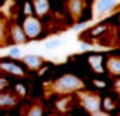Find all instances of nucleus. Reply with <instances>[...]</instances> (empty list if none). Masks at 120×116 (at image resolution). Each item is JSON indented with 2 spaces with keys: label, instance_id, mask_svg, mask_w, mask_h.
Returning a JSON list of instances; mask_svg holds the SVG:
<instances>
[{
  "label": "nucleus",
  "instance_id": "obj_15",
  "mask_svg": "<svg viewBox=\"0 0 120 116\" xmlns=\"http://www.w3.org/2000/svg\"><path fill=\"white\" fill-rule=\"evenodd\" d=\"M105 108H106V109H112V108H113L110 99H105Z\"/></svg>",
  "mask_w": 120,
  "mask_h": 116
},
{
  "label": "nucleus",
  "instance_id": "obj_14",
  "mask_svg": "<svg viewBox=\"0 0 120 116\" xmlns=\"http://www.w3.org/2000/svg\"><path fill=\"white\" fill-rule=\"evenodd\" d=\"M10 55H13V57L20 55V50H19V48H11V50H10Z\"/></svg>",
  "mask_w": 120,
  "mask_h": 116
},
{
  "label": "nucleus",
  "instance_id": "obj_2",
  "mask_svg": "<svg viewBox=\"0 0 120 116\" xmlns=\"http://www.w3.org/2000/svg\"><path fill=\"white\" fill-rule=\"evenodd\" d=\"M120 4V0H96V4H95V9H93V13L100 17V16H105L109 12H112L116 6Z\"/></svg>",
  "mask_w": 120,
  "mask_h": 116
},
{
  "label": "nucleus",
  "instance_id": "obj_9",
  "mask_svg": "<svg viewBox=\"0 0 120 116\" xmlns=\"http://www.w3.org/2000/svg\"><path fill=\"white\" fill-rule=\"evenodd\" d=\"M107 68L113 75H120V60L119 58H110L107 62Z\"/></svg>",
  "mask_w": 120,
  "mask_h": 116
},
{
  "label": "nucleus",
  "instance_id": "obj_12",
  "mask_svg": "<svg viewBox=\"0 0 120 116\" xmlns=\"http://www.w3.org/2000/svg\"><path fill=\"white\" fill-rule=\"evenodd\" d=\"M59 44H61V41H59V40H51V41H47V43H45V47H47V48H55V47H58Z\"/></svg>",
  "mask_w": 120,
  "mask_h": 116
},
{
  "label": "nucleus",
  "instance_id": "obj_8",
  "mask_svg": "<svg viewBox=\"0 0 120 116\" xmlns=\"http://www.w3.org/2000/svg\"><path fill=\"white\" fill-rule=\"evenodd\" d=\"M34 7L38 16H44L48 12V0H35L34 2Z\"/></svg>",
  "mask_w": 120,
  "mask_h": 116
},
{
  "label": "nucleus",
  "instance_id": "obj_4",
  "mask_svg": "<svg viewBox=\"0 0 120 116\" xmlns=\"http://www.w3.org/2000/svg\"><path fill=\"white\" fill-rule=\"evenodd\" d=\"M83 106L89 112H98L99 108H100V101L95 95H86L83 98Z\"/></svg>",
  "mask_w": 120,
  "mask_h": 116
},
{
  "label": "nucleus",
  "instance_id": "obj_13",
  "mask_svg": "<svg viewBox=\"0 0 120 116\" xmlns=\"http://www.w3.org/2000/svg\"><path fill=\"white\" fill-rule=\"evenodd\" d=\"M42 113V109L41 108H33L31 110H30V115L31 116H40Z\"/></svg>",
  "mask_w": 120,
  "mask_h": 116
},
{
  "label": "nucleus",
  "instance_id": "obj_1",
  "mask_svg": "<svg viewBox=\"0 0 120 116\" xmlns=\"http://www.w3.org/2000/svg\"><path fill=\"white\" fill-rule=\"evenodd\" d=\"M82 86H83L82 81L74 75H64L55 82V89L59 92H71Z\"/></svg>",
  "mask_w": 120,
  "mask_h": 116
},
{
  "label": "nucleus",
  "instance_id": "obj_3",
  "mask_svg": "<svg viewBox=\"0 0 120 116\" xmlns=\"http://www.w3.org/2000/svg\"><path fill=\"white\" fill-rule=\"evenodd\" d=\"M23 28H24V31H26V34H27L28 38H34L41 31V23H40L38 19H35L33 16H28L26 19L24 24H23Z\"/></svg>",
  "mask_w": 120,
  "mask_h": 116
},
{
  "label": "nucleus",
  "instance_id": "obj_6",
  "mask_svg": "<svg viewBox=\"0 0 120 116\" xmlns=\"http://www.w3.org/2000/svg\"><path fill=\"white\" fill-rule=\"evenodd\" d=\"M68 7L69 12L74 17L81 16L82 9H83V0H68Z\"/></svg>",
  "mask_w": 120,
  "mask_h": 116
},
{
  "label": "nucleus",
  "instance_id": "obj_18",
  "mask_svg": "<svg viewBox=\"0 0 120 116\" xmlns=\"http://www.w3.org/2000/svg\"><path fill=\"white\" fill-rule=\"evenodd\" d=\"M116 88H119V89H120V79H119V81L116 82Z\"/></svg>",
  "mask_w": 120,
  "mask_h": 116
},
{
  "label": "nucleus",
  "instance_id": "obj_11",
  "mask_svg": "<svg viewBox=\"0 0 120 116\" xmlns=\"http://www.w3.org/2000/svg\"><path fill=\"white\" fill-rule=\"evenodd\" d=\"M16 103V99L11 98L9 93H2L0 95V105L2 106H13Z\"/></svg>",
  "mask_w": 120,
  "mask_h": 116
},
{
  "label": "nucleus",
  "instance_id": "obj_16",
  "mask_svg": "<svg viewBox=\"0 0 120 116\" xmlns=\"http://www.w3.org/2000/svg\"><path fill=\"white\" fill-rule=\"evenodd\" d=\"M16 88H17V91H19L21 95H24V93H26V89H24V86H21V85H17Z\"/></svg>",
  "mask_w": 120,
  "mask_h": 116
},
{
  "label": "nucleus",
  "instance_id": "obj_10",
  "mask_svg": "<svg viewBox=\"0 0 120 116\" xmlns=\"http://www.w3.org/2000/svg\"><path fill=\"white\" fill-rule=\"evenodd\" d=\"M2 70L9 71V72H11V74H14V75H23L21 68H19V67L14 65V64H6V62H3V64H2Z\"/></svg>",
  "mask_w": 120,
  "mask_h": 116
},
{
  "label": "nucleus",
  "instance_id": "obj_17",
  "mask_svg": "<svg viewBox=\"0 0 120 116\" xmlns=\"http://www.w3.org/2000/svg\"><path fill=\"white\" fill-rule=\"evenodd\" d=\"M95 82H96L98 86H103V82H100V81H95Z\"/></svg>",
  "mask_w": 120,
  "mask_h": 116
},
{
  "label": "nucleus",
  "instance_id": "obj_5",
  "mask_svg": "<svg viewBox=\"0 0 120 116\" xmlns=\"http://www.w3.org/2000/svg\"><path fill=\"white\" fill-rule=\"evenodd\" d=\"M23 30L24 28H21L20 26H13L11 27V37H13V41L14 43L21 44V43H26L27 41V34Z\"/></svg>",
  "mask_w": 120,
  "mask_h": 116
},
{
  "label": "nucleus",
  "instance_id": "obj_7",
  "mask_svg": "<svg viewBox=\"0 0 120 116\" xmlns=\"http://www.w3.org/2000/svg\"><path fill=\"white\" fill-rule=\"evenodd\" d=\"M24 62H26L30 68L37 70V68L41 65L42 60H41L40 57H37V55H27V57H24Z\"/></svg>",
  "mask_w": 120,
  "mask_h": 116
}]
</instances>
